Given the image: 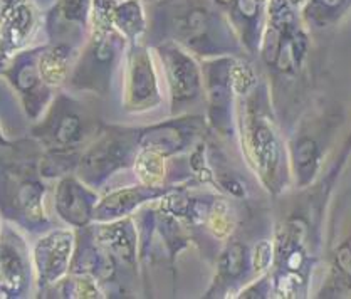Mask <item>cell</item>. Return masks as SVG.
<instances>
[{"label":"cell","instance_id":"obj_1","mask_svg":"<svg viewBox=\"0 0 351 299\" xmlns=\"http://www.w3.org/2000/svg\"><path fill=\"white\" fill-rule=\"evenodd\" d=\"M128 46L125 36L111 24L106 7L93 0L91 27L66 86L73 91L108 95L114 69L125 61Z\"/></svg>","mask_w":351,"mask_h":299},{"label":"cell","instance_id":"obj_2","mask_svg":"<svg viewBox=\"0 0 351 299\" xmlns=\"http://www.w3.org/2000/svg\"><path fill=\"white\" fill-rule=\"evenodd\" d=\"M103 125L80 99L59 93L46 108L44 118L32 128V136L47 155L80 158L81 152L98 136Z\"/></svg>","mask_w":351,"mask_h":299},{"label":"cell","instance_id":"obj_3","mask_svg":"<svg viewBox=\"0 0 351 299\" xmlns=\"http://www.w3.org/2000/svg\"><path fill=\"white\" fill-rule=\"evenodd\" d=\"M43 178L40 168L32 162L0 167V212L32 232L49 227Z\"/></svg>","mask_w":351,"mask_h":299},{"label":"cell","instance_id":"obj_4","mask_svg":"<svg viewBox=\"0 0 351 299\" xmlns=\"http://www.w3.org/2000/svg\"><path fill=\"white\" fill-rule=\"evenodd\" d=\"M138 152L136 128L103 126L98 136L81 152L74 174L86 185L99 190L114 174L133 167Z\"/></svg>","mask_w":351,"mask_h":299},{"label":"cell","instance_id":"obj_5","mask_svg":"<svg viewBox=\"0 0 351 299\" xmlns=\"http://www.w3.org/2000/svg\"><path fill=\"white\" fill-rule=\"evenodd\" d=\"M158 74L147 43L128 46L123 73V108L128 113H143L160 103Z\"/></svg>","mask_w":351,"mask_h":299},{"label":"cell","instance_id":"obj_6","mask_svg":"<svg viewBox=\"0 0 351 299\" xmlns=\"http://www.w3.org/2000/svg\"><path fill=\"white\" fill-rule=\"evenodd\" d=\"M74 244L76 232L71 229L49 230L36 241L31 256L39 294L54 289L66 276H69Z\"/></svg>","mask_w":351,"mask_h":299},{"label":"cell","instance_id":"obj_7","mask_svg":"<svg viewBox=\"0 0 351 299\" xmlns=\"http://www.w3.org/2000/svg\"><path fill=\"white\" fill-rule=\"evenodd\" d=\"M40 51H43V46L27 47L17 52L14 58H10L9 66L3 71V76L21 95L27 115L34 119L39 118L52 101L51 86L44 83L39 71Z\"/></svg>","mask_w":351,"mask_h":299},{"label":"cell","instance_id":"obj_8","mask_svg":"<svg viewBox=\"0 0 351 299\" xmlns=\"http://www.w3.org/2000/svg\"><path fill=\"white\" fill-rule=\"evenodd\" d=\"M34 279L32 256L24 239L12 227H3L0 237V299L22 298Z\"/></svg>","mask_w":351,"mask_h":299},{"label":"cell","instance_id":"obj_9","mask_svg":"<svg viewBox=\"0 0 351 299\" xmlns=\"http://www.w3.org/2000/svg\"><path fill=\"white\" fill-rule=\"evenodd\" d=\"M93 0H56L43 17L49 43L84 44L91 27Z\"/></svg>","mask_w":351,"mask_h":299},{"label":"cell","instance_id":"obj_10","mask_svg":"<svg viewBox=\"0 0 351 299\" xmlns=\"http://www.w3.org/2000/svg\"><path fill=\"white\" fill-rule=\"evenodd\" d=\"M98 190L91 189L76 174L59 178L54 190V208L59 219L73 229L93 224V214L98 204Z\"/></svg>","mask_w":351,"mask_h":299},{"label":"cell","instance_id":"obj_11","mask_svg":"<svg viewBox=\"0 0 351 299\" xmlns=\"http://www.w3.org/2000/svg\"><path fill=\"white\" fill-rule=\"evenodd\" d=\"M162 193L163 190L160 187L145 185V183L118 187L99 197L93 214V222H113V220L132 217L141 205L156 199Z\"/></svg>","mask_w":351,"mask_h":299},{"label":"cell","instance_id":"obj_12","mask_svg":"<svg viewBox=\"0 0 351 299\" xmlns=\"http://www.w3.org/2000/svg\"><path fill=\"white\" fill-rule=\"evenodd\" d=\"M96 241L103 246L121 266L136 267L138 230L134 217L113 220V222H93Z\"/></svg>","mask_w":351,"mask_h":299},{"label":"cell","instance_id":"obj_13","mask_svg":"<svg viewBox=\"0 0 351 299\" xmlns=\"http://www.w3.org/2000/svg\"><path fill=\"white\" fill-rule=\"evenodd\" d=\"M98 2L106 7L111 24L125 36L130 46L145 43L148 31V12L143 0H117V2L98 0Z\"/></svg>","mask_w":351,"mask_h":299},{"label":"cell","instance_id":"obj_14","mask_svg":"<svg viewBox=\"0 0 351 299\" xmlns=\"http://www.w3.org/2000/svg\"><path fill=\"white\" fill-rule=\"evenodd\" d=\"M156 54L160 56L167 69V77L173 98L182 99L192 96L197 84V74L192 61L170 44L156 46Z\"/></svg>","mask_w":351,"mask_h":299},{"label":"cell","instance_id":"obj_15","mask_svg":"<svg viewBox=\"0 0 351 299\" xmlns=\"http://www.w3.org/2000/svg\"><path fill=\"white\" fill-rule=\"evenodd\" d=\"M134 177L140 183L152 187H160L165 175V167H163V156L158 153L150 152V150H141L138 152L136 160H134Z\"/></svg>","mask_w":351,"mask_h":299},{"label":"cell","instance_id":"obj_16","mask_svg":"<svg viewBox=\"0 0 351 299\" xmlns=\"http://www.w3.org/2000/svg\"><path fill=\"white\" fill-rule=\"evenodd\" d=\"M9 145H10V141L7 140L5 134H3V132H2V128H0V147H9Z\"/></svg>","mask_w":351,"mask_h":299},{"label":"cell","instance_id":"obj_17","mask_svg":"<svg viewBox=\"0 0 351 299\" xmlns=\"http://www.w3.org/2000/svg\"><path fill=\"white\" fill-rule=\"evenodd\" d=\"M106 2H117V0H106ZM143 2H155V0H143Z\"/></svg>","mask_w":351,"mask_h":299},{"label":"cell","instance_id":"obj_18","mask_svg":"<svg viewBox=\"0 0 351 299\" xmlns=\"http://www.w3.org/2000/svg\"><path fill=\"white\" fill-rule=\"evenodd\" d=\"M2 232H3V227H2V222H0V237H2Z\"/></svg>","mask_w":351,"mask_h":299}]
</instances>
